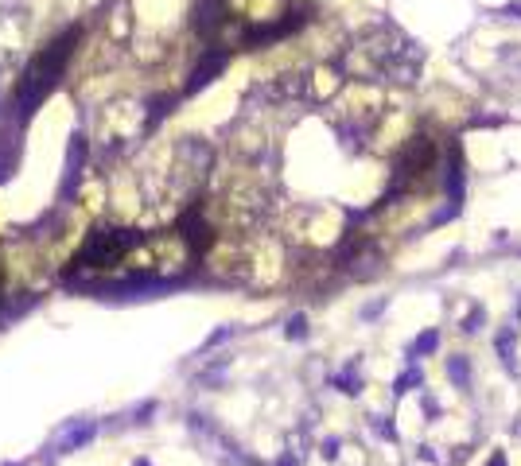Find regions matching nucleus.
Masks as SVG:
<instances>
[{"instance_id": "obj_1", "label": "nucleus", "mask_w": 521, "mask_h": 466, "mask_svg": "<svg viewBox=\"0 0 521 466\" xmlns=\"http://www.w3.org/2000/svg\"><path fill=\"white\" fill-rule=\"evenodd\" d=\"M78 36H82V31H78V27H71L66 36H59L47 51H39L36 59H31V66L24 70V82H20V90H16L20 117L36 113V105L51 94V90H55V82L62 78V66H66V59L74 55V43H78Z\"/></svg>"}, {"instance_id": "obj_2", "label": "nucleus", "mask_w": 521, "mask_h": 466, "mask_svg": "<svg viewBox=\"0 0 521 466\" xmlns=\"http://www.w3.org/2000/svg\"><path fill=\"white\" fill-rule=\"evenodd\" d=\"M140 245V233H133V229H97V233H90L82 245V253H78V261L74 264H86V268H110V264H117L129 249H136Z\"/></svg>"}, {"instance_id": "obj_3", "label": "nucleus", "mask_w": 521, "mask_h": 466, "mask_svg": "<svg viewBox=\"0 0 521 466\" xmlns=\"http://www.w3.org/2000/svg\"><path fill=\"white\" fill-rule=\"evenodd\" d=\"M179 229H183V241H187L191 249H199V253L214 245V229H210V222H206L199 210H187L183 222H179Z\"/></svg>"}, {"instance_id": "obj_4", "label": "nucleus", "mask_w": 521, "mask_h": 466, "mask_svg": "<svg viewBox=\"0 0 521 466\" xmlns=\"http://www.w3.org/2000/svg\"><path fill=\"white\" fill-rule=\"evenodd\" d=\"M222 66H226V55H218V51H210V55H206V59L199 62V70L191 74V82H187V94H194V90H203V86L210 82V78H214V74H218Z\"/></svg>"}, {"instance_id": "obj_5", "label": "nucleus", "mask_w": 521, "mask_h": 466, "mask_svg": "<svg viewBox=\"0 0 521 466\" xmlns=\"http://www.w3.org/2000/svg\"><path fill=\"white\" fill-rule=\"evenodd\" d=\"M436 346H440V335H436V331H428V335H420L409 346V358H424V354H432Z\"/></svg>"}, {"instance_id": "obj_6", "label": "nucleus", "mask_w": 521, "mask_h": 466, "mask_svg": "<svg viewBox=\"0 0 521 466\" xmlns=\"http://www.w3.org/2000/svg\"><path fill=\"white\" fill-rule=\"evenodd\" d=\"M448 377L459 389H467V358H448Z\"/></svg>"}, {"instance_id": "obj_7", "label": "nucleus", "mask_w": 521, "mask_h": 466, "mask_svg": "<svg viewBox=\"0 0 521 466\" xmlns=\"http://www.w3.org/2000/svg\"><path fill=\"white\" fill-rule=\"evenodd\" d=\"M335 385H339L342 393H358V385H362V381H358V373H354V365H346V370H342L339 377H335Z\"/></svg>"}, {"instance_id": "obj_8", "label": "nucleus", "mask_w": 521, "mask_h": 466, "mask_svg": "<svg viewBox=\"0 0 521 466\" xmlns=\"http://www.w3.org/2000/svg\"><path fill=\"white\" fill-rule=\"evenodd\" d=\"M498 354H502V361H506L509 370H518V361H513V338L509 335H498Z\"/></svg>"}, {"instance_id": "obj_9", "label": "nucleus", "mask_w": 521, "mask_h": 466, "mask_svg": "<svg viewBox=\"0 0 521 466\" xmlns=\"http://www.w3.org/2000/svg\"><path fill=\"white\" fill-rule=\"evenodd\" d=\"M412 385H420V370H405V373H401V377H397V389H393V393H409V389H412Z\"/></svg>"}, {"instance_id": "obj_10", "label": "nucleus", "mask_w": 521, "mask_h": 466, "mask_svg": "<svg viewBox=\"0 0 521 466\" xmlns=\"http://www.w3.org/2000/svg\"><path fill=\"white\" fill-rule=\"evenodd\" d=\"M483 319H486V311H483V307H474L471 315H467V323H463V331H467V335H474V331L483 326Z\"/></svg>"}, {"instance_id": "obj_11", "label": "nucleus", "mask_w": 521, "mask_h": 466, "mask_svg": "<svg viewBox=\"0 0 521 466\" xmlns=\"http://www.w3.org/2000/svg\"><path fill=\"white\" fill-rule=\"evenodd\" d=\"M288 338H307V323H303V315H296L288 323Z\"/></svg>"}, {"instance_id": "obj_12", "label": "nucleus", "mask_w": 521, "mask_h": 466, "mask_svg": "<svg viewBox=\"0 0 521 466\" xmlns=\"http://www.w3.org/2000/svg\"><path fill=\"white\" fill-rule=\"evenodd\" d=\"M381 311H385V299H377V303H370V307H366V319H377Z\"/></svg>"}, {"instance_id": "obj_13", "label": "nucleus", "mask_w": 521, "mask_h": 466, "mask_svg": "<svg viewBox=\"0 0 521 466\" xmlns=\"http://www.w3.org/2000/svg\"><path fill=\"white\" fill-rule=\"evenodd\" d=\"M502 16H513V20H521V4H506V8H502Z\"/></svg>"}, {"instance_id": "obj_14", "label": "nucleus", "mask_w": 521, "mask_h": 466, "mask_svg": "<svg viewBox=\"0 0 521 466\" xmlns=\"http://www.w3.org/2000/svg\"><path fill=\"white\" fill-rule=\"evenodd\" d=\"M490 466H506V458H502V454H494V463H490Z\"/></svg>"}, {"instance_id": "obj_15", "label": "nucleus", "mask_w": 521, "mask_h": 466, "mask_svg": "<svg viewBox=\"0 0 521 466\" xmlns=\"http://www.w3.org/2000/svg\"><path fill=\"white\" fill-rule=\"evenodd\" d=\"M280 466H292V463H288V458H284V463H280Z\"/></svg>"}, {"instance_id": "obj_16", "label": "nucleus", "mask_w": 521, "mask_h": 466, "mask_svg": "<svg viewBox=\"0 0 521 466\" xmlns=\"http://www.w3.org/2000/svg\"><path fill=\"white\" fill-rule=\"evenodd\" d=\"M0 284H4V280H0ZM0 299H4V296H0Z\"/></svg>"}]
</instances>
